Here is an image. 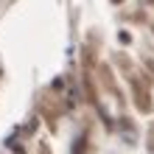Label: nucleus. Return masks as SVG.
I'll use <instances>...</instances> for the list:
<instances>
[{
    "mask_svg": "<svg viewBox=\"0 0 154 154\" xmlns=\"http://www.w3.org/2000/svg\"><path fill=\"white\" fill-rule=\"evenodd\" d=\"M151 146H154V129H151Z\"/></svg>",
    "mask_w": 154,
    "mask_h": 154,
    "instance_id": "1",
    "label": "nucleus"
}]
</instances>
